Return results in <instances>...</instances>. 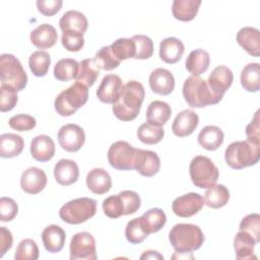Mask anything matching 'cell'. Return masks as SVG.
Segmentation results:
<instances>
[{"mask_svg": "<svg viewBox=\"0 0 260 260\" xmlns=\"http://www.w3.org/2000/svg\"><path fill=\"white\" fill-rule=\"evenodd\" d=\"M260 158V144L248 140L232 142L224 151V159L229 167L241 170L254 166Z\"/></svg>", "mask_w": 260, "mask_h": 260, "instance_id": "obj_3", "label": "cell"}, {"mask_svg": "<svg viewBox=\"0 0 260 260\" xmlns=\"http://www.w3.org/2000/svg\"><path fill=\"white\" fill-rule=\"evenodd\" d=\"M256 244V240L249 233L239 230L234 239V248L237 259L247 260L256 258L254 255V247Z\"/></svg>", "mask_w": 260, "mask_h": 260, "instance_id": "obj_27", "label": "cell"}, {"mask_svg": "<svg viewBox=\"0 0 260 260\" xmlns=\"http://www.w3.org/2000/svg\"><path fill=\"white\" fill-rule=\"evenodd\" d=\"M86 186L92 193L102 195L110 191L112 179L106 170L94 168L86 176Z\"/></svg>", "mask_w": 260, "mask_h": 260, "instance_id": "obj_25", "label": "cell"}, {"mask_svg": "<svg viewBox=\"0 0 260 260\" xmlns=\"http://www.w3.org/2000/svg\"><path fill=\"white\" fill-rule=\"evenodd\" d=\"M62 32H71L83 36L88 26V21L83 13L77 10L65 12L59 20Z\"/></svg>", "mask_w": 260, "mask_h": 260, "instance_id": "obj_18", "label": "cell"}, {"mask_svg": "<svg viewBox=\"0 0 260 260\" xmlns=\"http://www.w3.org/2000/svg\"><path fill=\"white\" fill-rule=\"evenodd\" d=\"M58 142L60 146L68 151H78L85 142L83 129L76 124H65L58 131Z\"/></svg>", "mask_w": 260, "mask_h": 260, "instance_id": "obj_11", "label": "cell"}, {"mask_svg": "<svg viewBox=\"0 0 260 260\" xmlns=\"http://www.w3.org/2000/svg\"><path fill=\"white\" fill-rule=\"evenodd\" d=\"M12 243L13 238L11 232L5 226H0V257H3V255L12 247Z\"/></svg>", "mask_w": 260, "mask_h": 260, "instance_id": "obj_54", "label": "cell"}, {"mask_svg": "<svg viewBox=\"0 0 260 260\" xmlns=\"http://www.w3.org/2000/svg\"><path fill=\"white\" fill-rule=\"evenodd\" d=\"M200 0H175L172 5L173 16L181 21H191L198 13Z\"/></svg>", "mask_w": 260, "mask_h": 260, "instance_id": "obj_32", "label": "cell"}, {"mask_svg": "<svg viewBox=\"0 0 260 260\" xmlns=\"http://www.w3.org/2000/svg\"><path fill=\"white\" fill-rule=\"evenodd\" d=\"M140 259H164V256L156 251L149 250V251H145L140 256Z\"/></svg>", "mask_w": 260, "mask_h": 260, "instance_id": "obj_55", "label": "cell"}, {"mask_svg": "<svg viewBox=\"0 0 260 260\" xmlns=\"http://www.w3.org/2000/svg\"><path fill=\"white\" fill-rule=\"evenodd\" d=\"M140 220L145 232L149 235L164 228L167 222V216L160 208H151L140 216Z\"/></svg>", "mask_w": 260, "mask_h": 260, "instance_id": "obj_36", "label": "cell"}, {"mask_svg": "<svg viewBox=\"0 0 260 260\" xmlns=\"http://www.w3.org/2000/svg\"><path fill=\"white\" fill-rule=\"evenodd\" d=\"M121 197L123 207H124V215H129L135 213L141 205V199L139 195L132 190H125L119 193Z\"/></svg>", "mask_w": 260, "mask_h": 260, "instance_id": "obj_45", "label": "cell"}, {"mask_svg": "<svg viewBox=\"0 0 260 260\" xmlns=\"http://www.w3.org/2000/svg\"><path fill=\"white\" fill-rule=\"evenodd\" d=\"M183 96L191 108H203L219 103L222 98L215 95L207 81L199 76H189L183 84Z\"/></svg>", "mask_w": 260, "mask_h": 260, "instance_id": "obj_4", "label": "cell"}, {"mask_svg": "<svg viewBox=\"0 0 260 260\" xmlns=\"http://www.w3.org/2000/svg\"><path fill=\"white\" fill-rule=\"evenodd\" d=\"M198 123L199 117L195 112L192 110H183L176 116L172 124V131L178 137H186L195 131Z\"/></svg>", "mask_w": 260, "mask_h": 260, "instance_id": "obj_17", "label": "cell"}, {"mask_svg": "<svg viewBox=\"0 0 260 260\" xmlns=\"http://www.w3.org/2000/svg\"><path fill=\"white\" fill-rule=\"evenodd\" d=\"M144 95V87L140 82L136 80L128 81L124 84L119 100L113 105L114 115L121 121L134 120L140 112Z\"/></svg>", "mask_w": 260, "mask_h": 260, "instance_id": "obj_1", "label": "cell"}, {"mask_svg": "<svg viewBox=\"0 0 260 260\" xmlns=\"http://www.w3.org/2000/svg\"><path fill=\"white\" fill-rule=\"evenodd\" d=\"M238 44L251 56L259 57L260 44H259V30L255 27L245 26L242 27L237 34Z\"/></svg>", "mask_w": 260, "mask_h": 260, "instance_id": "obj_26", "label": "cell"}, {"mask_svg": "<svg viewBox=\"0 0 260 260\" xmlns=\"http://www.w3.org/2000/svg\"><path fill=\"white\" fill-rule=\"evenodd\" d=\"M55 151V142L48 135H38L30 142V154L38 161L45 162L50 160Z\"/></svg>", "mask_w": 260, "mask_h": 260, "instance_id": "obj_20", "label": "cell"}, {"mask_svg": "<svg viewBox=\"0 0 260 260\" xmlns=\"http://www.w3.org/2000/svg\"><path fill=\"white\" fill-rule=\"evenodd\" d=\"M100 75V68L94 60V58H88L84 59L79 62L78 72L75 77V80L77 82H80L87 87L92 86L94 82L96 81L98 77Z\"/></svg>", "mask_w": 260, "mask_h": 260, "instance_id": "obj_33", "label": "cell"}, {"mask_svg": "<svg viewBox=\"0 0 260 260\" xmlns=\"http://www.w3.org/2000/svg\"><path fill=\"white\" fill-rule=\"evenodd\" d=\"M9 126L16 131H28L36 127V119L27 114H18L12 116L8 121Z\"/></svg>", "mask_w": 260, "mask_h": 260, "instance_id": "obj_48", "label": "cell"}, {"mask_svg": "<svg viewBox=\"0 0 260 260\" xmlns=\"http://www.w3.org/2000/svg\"><path fill=\"white\" fill-rule=\"evenodd\" d=\"M164 135H165V131L162 127L154 126L149 123H143L137 129L138 139L142 143L148 144V145L158 143L164 138Z\"/></svg>", "mask_w": 260, "mask_h": 260, "instance_id": "obj_39", "label": "cell"}, {"mask_svg": "<svg viewBox=\"0 0 260 260\" xmlns=\"http://www.w3.org/2000/svg\"><path fill=\"white\" fill-rule=\"evenodd\" d=\"M230 199L229 189L221 185H213L209 187L204 193V204L210 208H220L223 207Z\"/></svg>", "mask_w": 260, "mask_h": 260, "instance_id": "obj_35", "label": "cell"}, {"mask_svg": "<svg viewBox=\"0 0 260 260\" xmlns=\"http://www.w3.org/2000/svg\"><path fill=\"white\" fill-rule=\"evenodd\" d=\"M18 212L17 203L9 197H1L0 199V213L1 221H11Z\"/></svg>", "mask_w": 260, "mask_h": 260, "instance_id": "obj_50", "label": "cell"}, {"mask_svg": "<svg viewBox=\"0 0 260 260\" xmlns=\"http://www.w3.org/2000/svg\"><path fill=\"white\" fill-rule=\"evenodd\" d=\"M88 100V88L86 85L75 82L67 89L61 91L54 102L56 112L63 117L73 115Z\"/></svg>", "mask_w": 260, "mask_h": 260, "instance_id": "obj_5", "label": "cell"}, {"mask_svg": "<svg viewBox=\"0 0 260 260\" xmlns=\"http://www.w3.org/2000/svg\"><path fill=\"white\" fill-rule=\"evenodd\" d=\"M125 237L131 244H140L148 237V234L145 232L141 223L140 217H136L128 221L125 229Z\"/></svg>", "mask_w": 260, "mask_h": 260, "instance_id": "obj_41", "label": "cell"}, {"mask_svg": "<svg viewBox=\"0 0 260 260\" xmlns=\"http://www.w3.org/2000/svg\"><path fill=\"white\" fill-rule=\"evenodd\" d=\"M192 183L198 188H209L217 182L219 171L213 161L204 155L195 156L189 166Z\"/></svg>", "mask_w": 260, "mask_h": 260, "instance_id": "obj_8", "label": "cell"}, {"mask_svg": "<svg viewBox=\"0 0 260 260\" xmlns=\"http://www.w3.org/2000/svg\"><path fill=\"white\" fill-rule=\"evenodd\" d=\"M204 205V200L198 193L190 192L177 197L172 203L173 212L180 217H191L198 213Z\"/></svg>", "mask_w": 260, "mask_h": 260, "instance_id": "obj_12", "label": "cell"}, {"mask_svg": "<svg viewBox=\"0 0 260 260\" xmlns=\"http://www.w3.org/2000/svg\"><path fill=\"white\" fill-rule=\"evenodd\" d=\"M103 210L110 218H118L124 215V207L119 194L106 198L103 201Z\"/></svg>", "mask_w": 260, "mask_h": 260, "instance_id": "obj_46", "label": "cell"}, {"mask_svg": "<svg viewBox=\"0 0 260 260\" xmlns=\"http://www.w3.org/2000/svg\"><path fill=\"white\" fill-rule=\"evenodd\" d=\"M0 76L1 85L10 87L15 91L24 89L27 84V75L19 60L12 54L0 56Z\"/></svg>", "mask_w": 260, "mask_h": 260, "instance_id": "obj_6", "label": "cell"}, {"mask_svg": "<svg viewBox=\"0 0 260 260\" xmlns=\"http://www.w3.org/2000/svg\"><path fill=\"white\" fill-rule=\"evenodd\" d=\"M240 231L249 233L257 243L260 241V215L258 213H251L246 215L240 222Z\"/></svg>", "mask_w": 260, "mask_h": 260, "instance_id": "obj_47", "label": "cell"}, {"mask_svg": "<svg viewBox=\"0 0 260 260\" xmlns=\"http://www.w3.org/2000/svg\"><path fill=\"white\" fill-rule=\"evenodd\" d=\"M260 118H259V110L255 113L252 121L246 127V135L247 140L253 143L260 144Z\"/></svg>", "mask_w": 260, "mask_h": 260, "instance_id": "obj_53", "label": "cell"}, {"mask_svg": "<svg viewBox=\"0 0 260 260\" xmlns=\"http://www.w3.org/2000/svg\"><path fill=\"white\" fill-rule=\"evenodd\" d=\"M94 60L99 68L106 71H110L117 68L121 63V61H119L113 54L110 46H105L101 48L96 52Z\"/></svg>", "mask_w": 260, "mask_h": 260, "instance_id": "obj_42", "label": "cell"}, {"mask_svg": "<svg viewBox=\"0 0 260 260\" xmlns=\"http://www.w3.org/2000/svg\"><path fill=\"white\" fill-rule=\"evenodd\" d=\"M54 177L57 183L62 186H69L75 183L79 177L77 164L72 159H60L55 165Z\"/></svg>", "mask_w": 260, "mask_h": 260, "instance_id": "obj_21", "label": "cell"}, {"mask_svg": "<svg viewBox=\"0 0 260 260\" xmlns=\"http://www.w3.org/2000/svg\"><path fill=\"white\" fill-rule=\"evenodd\" d=\"M234 80V74L226 66H217L208 76L207 84L210 90L217 96H223L224 92L231 87Z\"/></svg>", "mask_w": 260, "mask_h": 260, "instance_id": "obj_15", "label": "cell"}, {"mask_svg": "<svg viewBox=\"0 0 260 260\" xmlns=\"http://www.w3.org/2000/svg\"><path fill=\"white\" fill-rule=\"evenodd\" d=\"M209 63V54L203 49H196L191 51L188 55L185 66L192 76H199L208 69Z\"/></svg>", "mask_w": 260, "mask_h": 260, "instance_id": "obj_30", "label": "cell"}, {"mask_svg": "<svg viewBox=\"0 0 260 260\" xmlns=\"http://www.w3.org/2000/svg\"><path fill=\"white\" fill-rule=\"evenodd\" d=\"M17 91H15L14 89L1 85L0 87V111L2 113L4 112H8L11 111L18 100L17 96Z\"/></svg>", "mask_w": 260, "mask_h": 260, "instance_id": "obj_49", "label": "cell"}, {"mask_svg": "<svg viewBox=\"0 0 260 260\" xmlns=\"http://www.w3.org/2000/svg\"><path fill=\"white\" fill-rule=\"evenodd\" d=\"M139 148L133 147L127 141H117L108 150V160L112 168L120 171L134 170Z\"/></svg>", "mask_w": 260, "mask_h": 260, "instance_id": "obj_9", "label": "cell"}, {"mask_svg": "<svg viewBox=\"0 0 260 260\" xmlns=\"http://www.w3.org/2000/svg\"><path fill=\"white\" fill-rule=\"evenodd\" d=\"M111 50L119 61H123L135 56V44L131 39L121 38L116 40L111 46Z\"/></svg>", "mask_w": 260, "mask_h": 260, "instance_id": "obj_40", "label": "cell"}, {"mask_svg": "<svg viewBox=\"0 0 260 260\" xmlns=\"http://www.w3.org/2000/svg\"><path fill=\"white\" fill-rule=\"evenodd\" d=\"M79 63L71 58L60 59L54 67V76L59 81H69L75 79L78 72Z\"/></svg>", "mask_w": 260, "mask_h": 260, "instance_id": "obj_37", "label": "cell"}, {"mask_svg": "<svg viewBox=\"0 0 260 260\" xmlns=\"http://www.w3.org/2000/svg\"><path fill=\"white\" fill-rule=\"evenodd\" d=\"M222 130L214 125H207L199 132L198 143L206 150H216L223 142Z\"/></svg>", "mask_w": 260, "mask_h": 260, "instance_id": "obj_29", "label": "cell"}, {"mask_svg": "<svg viewBox=\"0 0 260 260\" xmlns=\"http://www.w3.org/2000/svg\"><path fill=\"white\" fill-rule=\"evenodd\" d=\"M123 86L122 80L118 75L108 74L102 79L96 90V96L102 103L114 105L119 100Z\"/></svg>", "mask_w": 260, "mask_h": 260, "instance_id": "obj_13", "label": "cell"}, {"mask_svg": "<svg viewBox=\"0 0 260 260\" xmlns=\"http://www.w3.org/2000/svg\"><path fill=\"white\" fill-rule=\"evenodd\" d=\"M160 169V159L158 155L151 150L139 149L135 161L134 170L144 177H152Z\"/></svg>", "mask_w": 260, "mask_h": 260, "instance_id": "obj_19", "label": "cell"}, {"mask_svg": "<svg viewBox=\"0 0 260 260\" xmlns=\"http://www.w3.org/2000/svg\"><path fill=\"white\" fill-rule=\"evenodd\" d=\"M169 240L177 253L188 254L202 246L204 235L196 224L177 223L170 231Z\"/></svg>", "mask_w": 260, "mask_h": 260, "instance_id": "obj_2", "label": "cell"}, {"mask_svg": "<svg viewBox=\"0 0 260 260\" xmlns=\"http://www.w3.org/2000/svg\"><path fill=\"white\" fill-rule=\"evenodd\" d=\"M172 115V109L169 104L162 101L151 102L146 110L147 123L161 127L165 125Z\"/></svg>", "mask_w": 260, "mask_h": 260, "instance_id": "obj_28", "label": "cell"}, {"mask_svg": "<svg viewBox=\"0 0 260 260\" xmlns=\"http://www.w3.org/2000/svg\"><path fill=\"white\" fill-rule=\"evenodd\" d=\"M184 51L185 47L182 41L174 37L166 38L159 44V57L168 64L177 63L182 58Z\"/></svg>", "mask_w": 260, "mask_h": 260, "instance_id": "obj_22", "label": "cell"}, {"mask_svg": "<svg viewBox=\"0 0 260 260\" xmlns=\"http://www.w3.org/2000/svg\"><path fill=\"white\" fill-rule=\"evenodd\" d=\"M39 254L37 243L31 239H24L16 247L14 258L15 260H37Z\"/></svg>", "mask_w": 260, "mask_h": 260, "instance_id": "obj_43", "label": "cell"}, {"mask_svg": "<svg viewBox=\"0 0 260 260\" xmlns=\"http://www.w3.org/2000/svg\"><path fill=\"white\" fill-rule=\"evenodd\" d=\"M135 44L134 59H148L153 54V42L151 39L144 35H135L132 37Z\"/></svg>", "mask_w": 260, "mask_h": 260, "instance_id": "obj_44", "label": "cell"}, {"mask_svg": "<svg viewBox=\"0 0 260 260\" xmlns=\"http://www.w3.org/2000/svg\"><path fill=\"white\" fill-rule=\"evenodd\" d=\"M30 42L39 49H49L53 47L58 39L55 27L48 23H43L31 30L29 35Z\"/></svg>", "mask_w": 260, "mask_h": 260, "instance_id": "obj_23", "label": "cell"}, {"mask_svg": "<svg viewBox=\"0 0 260 260\" xmlns=\"http://www.w3.org/2000/svg\"><path fill=\"white\" fill-rule=\"evenodd\" d=\"M64 230L57 224H50L42 233V241L45 249L50 253L60 252L65 244Z\"/></svg>", "mask_w": 260, "mask_h": 260, "instance_id": "obj_24", "label": "cell"}, {"mask_svg": "<svg viewBox=\"0 0 260 260\" xmlns=\"http://www.w3.org/2000/svg\"><path fill=\"white\" fill-rule=\"evenodd\" d=\"M61 43L63 47L69 52H78L82 49L84 45L83 36L71 34V32H62Z\"/></svg>", "mask_w": 260, "mask_h": 260, "instance_id": "obj_51", "label": "cell"}, {"mask_svg": "<svg viewBox=\"0 0 260 260\" xmlns=\"http://www.w3.org/2000/svg\"><path fill=\"white\" fill-rule=\"evenodd\" d=\"M241 84L247 91L257 92L260 89V65L259 63L247 64L241 72Z\"/></svg>", "mask_w": 260, "mask_h": 260, "instance_id": "obj_34", "label": "cell"}, {"mask_svg": "<svg viewBox=\"0 0 260 260\" xmlns=\"http://www.w3.org/2000/svg\"><path fill=\"white\" fill-rule=\"evenodd\" d=\"M149 86L151 90L160 95L170 94L175 88V78L174 75L165 68L154 69L148 78Z\"/></svg>", "mask_w": 260, "mask_h": 260, "instance_id": "obj_16", "label": "cell"}, {"mask_svg": "<svg viewBox=\"0 0 260 260\" xmlns=\"http://www.w3.org/2000/svg\"><path fill=\"white\" fill-rule=\"evenodd\" d=\"M51 56L46 51H36L28 59V66L30 71L35 76L43 77L45 76L50 68Z\"/></svg>", "mask_w": 260, "mask_h": 260, "instance_id": "obj_38", "label": "cell"}, {"mask_svg": "<svg viewBox=\"0 0 260 260\" xmlns=\"http://www.w3.org/2000/svg\"><path fill=\"white\" fill-rule=\"evenodd\" d=\"M62 0H38L37 8L45 16H53L62 7Z\"/></svg>", "mask_w": 260, "mask_h": 260, "instance_id": "obj_52", "label": "cell"}, {"mask_svg": "<svg viewBox=\"0 0 260 260\" xmlns=\"http://www.w3.org/2000/svg\"><path fill=\"white\" fill-rule=\"evenodd\" d=\"M24 147L21 136L13 133H5L0 136V156L11 158L19 155Z\"/></svg>", "mask_w": 260, "mask_h": 260, "instance_id": "obj_31", "label": "cell"}, {"mask_svg": "<svg viewBox=\"0 0 260 260\" xmlns=\"http://www.w3.org/2000/svg\"><path fill=\"white\" fill-rule=\"evenodd\" d=\"M96 212V201L88 197L76 198L65 203L59 210L60 218L69 224H79Z\"/></svg>", "mask_w": 260, "mask_h": 260, "instance_id": "obj_7", "label": "cell"}, {"mask_svg": "<svg viewBox=\"0 0 260 260\" xmlns=\"http://www.w3.org/2000/svg\"><path fill=\"white\" fill-rule=\"evenodd\" d=\"M46 173L36 167L26 169L20 177V187L28 194H38L43 191L47 185Z\"/></svg>", "mask_w": 260, "mask_h": 260, "instance_id": "obj_14", "label": "cell"}, {"mask_svg": "<svg viewBox=\"0 0 260 260\" xmlns=\"http://www.w3.org/2000/svg\"><path fill=\"white\" fill-rule=\"evenodd\" d=\"M70 260H95L98 258L95 240L91 234H75L70 242Z\"/></svg>", "mask_w": 260, "mask_h": 260, "instance_id": "obj_10", "label": "cell"}]
</instances>
